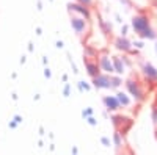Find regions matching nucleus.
Instances as JSON below:
<instances>
[{
  "mask_svg": "<svg viewBox=\"0 0 157 155\" xmlns=\"http://www.w3.org/2000/svg\"><path fill=\"white\" fill-rule=\"evenodd\" d=\"M78 89H80V91H90L91 86L86 82H78Z\"/></svg>",
  "mask_w": 157,
  "mask_h": 155,
  "instance_id": "6ab92c4d",
  "label": "nucleus"
},
{
  "mask_svg": "<svg viewBox=\"0 0 157 155\" xmlns=\"http://www.w3.org/2000/svg\"><path fill=\"white\" fill-rule=\"evenodd\" d=\"M77 3H82V5H85V6H88V8H91L94 5V0H75Z\"/></svg>",
  "mask_w": 157,
  "mask_h": 155,
  "instance_id": "aec40b11",
  "label": "nucleus"
},
{
  "mask_svg": "<svg viewBox=\"0 0 157 155\" xmlns=\"http://www.w3.org/2000/svg\"><path fill=\"white\" fill-rule=\"evenodd\" d=\"M71 27H72L74 33H75L78 38H82V36H85V35L90 33L91 25H90V20H86L85 17L71 14Z\"/></svg>",
  "mask_w": 157,
  "mask_h": 155,
  "instance_id": "f03ea898",
  "label": "nucleus"
},
{
  "mask_svg": "<svg viewBox=\"0 0 157 155\" xmlns=\"http://www.w3.org/2000/svg\"><path fill=\"white\" fill-rule=\"evenodd\" d=\"M83 57H85V58H91V60H98L99 52H98L93 46H85V49H83Z\"/></svg>",
  "mask_w": 157,
  "mask_h": 155,
  "instance_id": "2eb2a0df",
  "label": "nucleus"
},
{
  "mask_svg": "<svg viewBox=\"0 0 157 155\" xmlns=\"http://www.w3.org/2000/svg\"><path fill=\"white\" fill-rule=\"evenodd\" d=\"M116 155H124V153H116Z\"/></svg>",
  "mask_w": 157,
  "mask_h": 155,
  "instance_id": "c9c22d12",
  "label": "nucleus"
},
{
  "mask_svg": "<svg viewBox=\"0 0 157 155\" xmlns=\"http://www.w3.org/2000/svg\"><path fill=\"white\" fill-rule=\"evenodd\" d=\"M17 127V124L14 122V121H13V122H10V128H16Z\"/></svg>",
  "mask_w": 157,
  "mask_h": 155,
  "instance_id": "7c9ffc66",
  "label": "nucleus"
},
{
  "mask_svg": "<svg viewBox=\"0 0 157 155\" xmlns=\"http://www.w3.org/2000/svg\"><path fill=\"white\" fill-rule=\"evenodd\" d=\"M63 94H64V97H68V96L71 94V85H69V83H66V86H64Z\"/></svg>",
  "mask_w": 157,
  "mask_h": 155,
  "instance_id": "a878e982",
  "label": "nucleus"
},
{
  "mask_svg": "<svg viewBox=\"0 0 157 155\" xmlns=\"http://www.w3.org/2000/svg\"><path fill=\"white\" fill-rule=\"evenodd\" d=\"M91 83H93V88L96 89H110V75L101 72L91 79Z\"/></svg>",
  "mask_w": 157,
  "mask_h": 155,
  "instance_id": "6e6552de",
  "label": "nucleus"
},
{
  "mask_svg": "<svg viewBox=\"0 0 157 155\" xmlns=\"http://www.w3.org/2000/svg\"><path fill=\"white\" fill-rule=\"evenodd\" d=\"M113 46L116 47V50L123 52V54H132V50H134L132 42H130L126 36H118V38H115V39H113Z\"/></svg>",
  "mask_w": 157,
  "mask_h": 155,
  "instance_id": "0eeeda50",
  "label": "nucleus"
},
{
  "mask_svg": "<svg viewBox=\"0 0 157 155\" xmlns=\"http://www.w3.org/2000/svg\"><path fill=\"white\" fill-rule=\"evenodd\" d=\"M83 63H85V69H86V74L93 79L98 74H101V69H99V64H98V60H91V58H85L83 57Z\"/></svg>",
  "mask_w": 157,
  "mask_h": 155,
  "instance_id": "9d476101",
  "label": "nucleus"
},
{
  "mask_svg": "<svg viewBox=\"0 0 157 155\" xmlns=\"http://www.w3.org/2000/svg\"><path fill=\"white\" fill-rule=\"evenodd\" d=\"M98 64H99L101 72L109 74V75L115 74L113 63H112V57L107 54V52H102V54H99V57H98Z\"/></svg>",
  "mask_w": 157,
  "mask_h": 155,
  "instance_id": "20e7f679",
  "label": "nucleus"
},
{
  "mask_svg": "<svg viewBox=\"0 0 157 155\" xmlns=\"http://www.w3.org/2000/svg\"><path fill=\"white\" fill-rule=\"evenodd\" d=\"M72 155H77V147H72Z\"/></svg>",
  "mask_w": 157,
  "mask_h": 155,
  "instance_id": "72a5a7b5",
  "label": "nucleus"
},
{
  "mask_svg": "<svg viewBox=\"0 0 157 155\" xmlns=\"http://www.w3.org/2000/svg\"><path fill=\"white\" fill-rule=\"evenodd\" d=\"M50 75H52V74H50V71H49V69H44V77H47V79H50Z\"/></svg>",
  "mask_w": 157,
  "mask_h": 155,
  "instance_id": "c756f323",
  "label": "nucleus"
},
{
  "mask_svg": "<svg viewBox=\"0 0 157 155\" xmlns=\"http://www.w3.org/2000/svg\"><path fill=\"white\" fill-rule=\"evenodd\" d=\"M99 25H101V28H102V33H104V35H112V31H113L112 24H109V22H105V20L99 19Z\"/></svg>",
  "mask_w": 157,
  "mask_h": 155,
  "instance_id": "a211bd4d",
  "label": "nucleus"
},
{
  "mask_svg": "<svg viewBox=\"0 0 157 155\" xmlns=\"http://www.w3.org/2000/svg\"><path fill=\"white\" fill-rule=\"evenodd\" d=\"M121 60L124 61V64H126V66H127V68H130V66H132V64H134L132 61H130V58H129V55H121Z\"/></svg>",
  "mask_w": 157,
  "mask_h": 155,
  "instance_id": "4be33fe9",
  "label": "nucleus"
},
{
  "mask_svg": "<svg viewBox=\"0 0 157 155\" xmlns=\"http://www.w3.org/2000/svg\"><path fill=\"white\" fill-rule=\"evenodd\" d=\"M57 47L58 49H63V41H57Z\"/></svg>",
  "mask_w": 157,
  "mask_h": 155,
  "instance_id": "2f4dec72",
  "label": "nucleus"
},
{
  "mask_svg": "<svg viewBox=\"0 0 157 155\" xmlns=\"http://www.w3.org/2000/svg\"><path fill=\"white\" fill-rule=\"evenodd\" d=\"M50 2H52V0H50Z\"/></svg>",
  "mask_w": 157,
  "mask_h": 155,
  "instance_id": "e433bc0d",
  "label": "nucleus"
},
{
  "mask_svg": "<svg viewBox=\"0 0 157 155\" xmlns=\"http://www.w3.org/2000/svg\"><path fill=\"white\" fill-rule=\"evenodd\" d=\"M113 144L118 150L121 147H124V138H123V133L120 130H115V133H113Z\"/></svg>",
  "mask_w": 157,
  "mask_h": 155,
  "instance_id": "dca6fc26",
  "label": "nucleus"
},
{
  "mask_svg": "<svg viewBox=\"0 0 157 155\" xmlns=\"http://www.w3.org/2000/svg\"><path fill=\"white\" fill-rule=\"evenodd\" d=\"M68 11L71 14H75V16H80V17H85L86 20L91 19V11L88 6L82 5V3H77V2H69L68 3Z\"/></svg>",
  "mask_w": 157,
  "mask_h": 155,
  "instance_id": "39448f33",
  "label": "nucleus"
},
{
  "mask_svg": "<svg viewBox=\"0 0 157 155\" xmlns=\"http://www.w3.org/2000/svg\"><path fill=\"white\" fill-rule=\"evenodd\" d=\"M86 122H88L90 125H93V127H96V125H98V121L93 118V116H88V118H86Z\"/></svg>",
  "mask_w": 157,
  "mask_h": 155,
  "instance_id": "b1692460",
  "label": "nucleus"
},
{
  "mask_svg": "<svg viewBox=\"0 0 157 155\" xmlns=\"http://www.w3.org/2000/svg\"><path fill=\"white\" fill-rule=\"evenodd\" d=\"M126 89H127V94L135 99V102H145L146 100V91L138 80L127 79L126 80Z\"/></svg>",
  "mask_w": 157,
  "mask_h": 155,
  "instance_id": "f257e3e1",
  "label": "nucleus"
},
{
  "mask_svg": "<svg viewBox=\"0 0 157 155\" xmlns=\"http://www.w3.org/2000/svg\"><path fill=\"white\" fill-rule=\"evenodd\" d=\"M123 80H121V75H110V89H118L121 86Z\"/></svg>",
  "mask_w": 157,
  "mask_h": 155,
  "instance_id": "f3484780",
  "label": "nucleus"
},
{
  "mask_svg": "<svg viewBox=\"0 0 157 155\" xmlns=\"http://www.w3.org/2000/svg\"><path fill=\"white\" fill-rule=\"evenodd\" d=\"M127 31H129V25H123L121 27V36H127Z\"/></svg>",
  "mask_w": 157,
  "mask_h": 155,
  "instance_id": "cd10ccee",
  "label": "nucleus"
},
{
  "mask_svg": "<svg viewBox=\"0 0 157 155\" xmlns=\"http://www.w3.org/2000/svg\"><path fill=\"white\" fill-rule=\"evenodd\" d=\"M82 116H83L85 119L88 118V116H93V108H86V110H83V111H82Z\"/></svg>",
  "mask_w": 157,
  "mask_h": 155,
  "instance_id": "5701e85b",
  "label": "nucleus"
},
{
  "mask_svg": "<svg viewBox=\"0 0 157 155\" xmlns=\"http://www.w3.org/2000/svg\"><path fill=\"white\" fill-rule=\"evenodd\" d=\"M143 46H145V44H143V39H141V41H134V42H132V47H135L137 50H138V49H143Z\"/></svg>",
  "mask_w": 157,
  "mask_h": 155,
  "instance_id": "bb28decb",
  "label": "nucleus"
},
{
  "mask_svg": "<svg viewBox=\"0 0 157 155\" xmlns=\"http://www.w3.org/2000/svg\"><path fill=\"white\" fill-rule=\"evenodd\" d=\"M155 52H157V41H155Z\"/></svg>",
  "mask_w": 157,
  "mask_h": 155,
  "instance_id": "f704fd0d",
  "label": "nucleus"
},
{
  "mask_svg": "<svg viewBox=\"0 0 157 155\" xmlns=\"http://www.w3.org/2000/svg\"><path fill=\"white\" fill-rule=\"evenodd\" d=\"M14 122L16 124H21L22 122V118H21V116H14Z\"/></svg>",
  "mask_w": 157,
  "mask_h": 155,
  "instance_id": "c85d7f7f",
  "label": "nucleus"
},
{
  "mask_svg": "<svg viewBox=\"0 0 157 155\" xmlns=\"http://www.w3.org/2000/svg\"><path fill=\"white\" fill-rule=\"evenodd\" d=\"M110 121H112V124L115 125L116 130H120L123 135H124V124H130V122H134L132 119L126 118V116H123V114H113L112 118H110Z\"/></svg>",
  "mask_w": 157,
  "mask_h": 155,
  "instance_id": "1a4fd4ad",
  "label": "nucleus"
},
{
  "mask_svg": "<svg viewBox=\"0 0 157 155\" xmlns=\"http://www.w3.org/2000/svg\"><path fill=\"white\" fill-rule=\"evenodd\" d=\"M115 97L118 99V102H120V105H121L123 108H127V107L132 105V100H130V96H129L127 93H124V91H118V93L115 94Z\"/></svg>",
  "mask_w": 157,
  "mask_h": 155,
  "instance_id": "ddd939ff",
  "label": "nucleus"
},
{
  "mask_svg": "<svg viewBox=\"0 0 157 155\" xmlns=\"http://www.w3.org/2000/svg\"><path fill=\"white\" fill-rule=\"evenodd\" d=\"M112 63H113V69L116 75H123L127 71V66L124 64V61L121 60V57H112Z\"/></svg>",
  "mask_w": 157,
  "mask_h": 155,
  "instance_id": "f8f14e48",
  "label": "nucleus"
},
{
  "mask_svg": "<svg viewBox=\"0 0 157 155\" xmlns=\"http://www.w3.org/2000/svg\"><path fill=\"white\" fill-rule=\"evenodd\" d=\"M130 27H132V30L138 35L141 33L145 28L151 27V19L146 16V14H135L132 17V22H130Z\"/></svg>",
  "mask_w": 157,
  "mask_h": 155,
  "instance_id": "7ed1b4c3",
  "label": "nucleus"
},
{
  "mask_svg": "<svg viewBox=\"0 0 157 155\" xmlns=\"http://www.w3.org/2000/svg\"><path fill=\"white\" fill-rule=\"evenodd\" d=\"M155 105H157V103H155Z\"/></svg>",
  "mask_w": 157,
  "mask_h": 155,
  "instance_id": "4c0bfd02",
  "label": "nucleus"
},
{
  "mask_svg": "<svg viewBox=\"0 0 157 155\" xmlns=\"http://www.w3.org/2000/svg\"><path fill=\"white\" fill-rule=\"evenodd\" d=\"M102 102H104V105H105V108H107V111H118L121 108V105H120V102H118V99L115 97V96H104L102 97Z\"/></svg>",
  "mask_w": 157,
  "mask_h": 155,
  "instance_id": "9b49d317",
  "label": "nucleus"
},
{
  "mask_svg": "<svg viewBox=\"0 0 157 155\" xmlns=\"http://www.w3.org/2000/svg\"><path fill=\"white\" fill-rule=\"evenodd\" d=\"M115 17H116V20H118V22H123V20H121V16H120V14H115Z\"/></svg>",
  "mask_w": 157,
  "mask_h": 155,
  "instance_id": "473e14b6",
  "label": "nucleus"
},
{
  "mask_svg": "<svg viewBox=\"0 0 157 155\" xmlns=\"http://www.w3.org/2000/svg\"><path fill=\"white\" fill-rule=\"evenodd\" d=\"M101 143H102L104 146H105V147H109L112 141H110V138H107V136H102V138H101Z\"/></svg>",
  "mask_w": 157,
  "mask_h": 155,
  "instance_id": "393cba45",
  "label": "nucleus"
},
{
  "mask_svg": "<svg viewBox=\"0 0 157 155\" xmlns=\"http://www.w3.org/2000/svg\"><path fill=\"white\" fill-rule=\"evenodd\" d=\"M138 38H140V39H152V41H155L157 39V31L154 28L148 27V28L143 30L141 33H138Z\"/></svg>",
  "mask_w": 157,
  "mask_h": 155,
  "instance_id": "4468645a",
  "label": "nucleus"
},
{
  "mask_svg": "<svg viewBox=\"0 0 157 155\" xmlns=\"http://www.w3.org/2000/svg\"><path fill=\"white\" fill-rule=\"evenodd\" d=\"M141 74L146 79V82H149L152 85L157 83V68H154L151 63H148V61L141 63Z\"/></svg>",
  "mask_w": 157,
  "mask_h": 155,
  "instance_id": "423d86ee",
  "label": "nucleus"
},
{
  "mask_svg": "<svg viewBox=\"0 0 157 155\" xmlns=\"http://www.w3.org/2000/svg\"><path fill=\"white\" fill-rule=\"evenodd\" d=\"M151 118H152V122H154V125L157 127V105H154V107H152V113H151Z\"/></svg>",
  "mask_w": 157,
  "mask_h": 155,
  "instance_id": "412c9836",
  "label": "nucleus"
}]
</instances>
